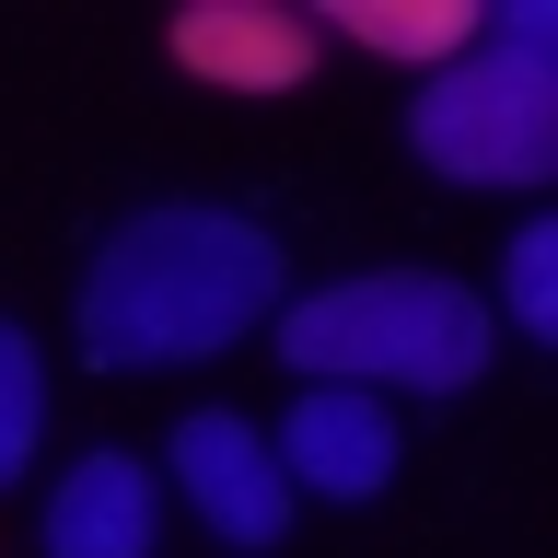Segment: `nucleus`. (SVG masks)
<instances>
[{
  "mask_svg": "<svg viewBox=\"0 0 558 558\" xmlns=\"http://www.w3.org/2000/svg\"><path fill=\"white\" fill-rule=\"evenodd\" d=\"M279 233L209 198H163L129 209L82 268V361L94 373H174L233 349L244 326L279 314Z\"/></svg>",
  "mask_w": 558,
  "mask_h": 558,
  "instance_id": "1",
  "label": "nucleus"
},
{
  "mask_svg": "<svg viewBox=\"0 0 558 558\" xmlns=\"http://www.w3.org/2000/svg\"><path fill=\"white\" fill-rule=\"evenodd\" d=\"M488 303L442 268H361L338 291H303L279 303V361L303 384H408V396H465L488 373Z\"/></svg>",
  "mask_w": 558,
  "mask_h": 558,
  "instance_id": "2",
  "label": "nucleus"
},
{
  "mask_svg": "<svg viewBox=\"0 0 558 558\" xmlns=\"http://www.w3.org/2000/svg\"><path fill=\"white\" fill-rule=\"evenodd\" d=\"M408 151L442 186H547L558 174V59L535 47H465L408 105Z\"/></svg>",
  "mask_w": 558,
  "mask_h": 558,
  "instance_id": "3",
  "label": "nucleus"
},
{
  "mask_svg": "<svg viewBox=\"0 0 558 558\" xmlns=\"http://www.w3.org/2000/svg\"><path fill=\"white\" fill-rule=\"evenodd\" d=\"M174 488H186V512L221 535V547H279L291 535V477H279V453L256 418L233 408H198V418H174Z\"/></svg>",
  "mask_w": 558,
  "mask_h": 558,
  "instance_id": "4",
  "label": "nucleus"
},
{
  "mask_svg": "<svg viewBox=\"0 0 558 558\" xmlns=\"http://www.w3.org/2000/svg\"><path fill=\"white\" fill-rule=\"evenodd\" d=\"M279 477H291V500H384V477H396V418H384V396H361V384H303L291 396V418H279Z\"/></svg>",
  "mask_w": 558,
  "mask_h": 558,
  "instance_id": "5",
  "label": "nucleus"
},
{
  "mask_svg": "<svg viewBox=\"0 0 558 558\" xmlns=\"http://www.w3.org/2000/svg\"><path fill=\"white\" fill-rule=\"evenodd\" d=\"M35 547H47V558H151V547H163V477H151L140 453L94 442L59 488H47Z\"/></svg>",
  "mask_w": 558,
  "mask_h": 558,
  "instance_id": "6",
  "label": "nucleus"
},
{
  "mask_svg": "<svg viewBox=\"0 0 558 558\" xmlns=\"http://www.w3.org/2000/svg\"><path fill=\"white\" fill-rule=\"evenodd\" d=\"M174 59L221 82V94H279L314 70V24L303 12H268V0H186L174 12Z\"/></svg>",
  "mask_w": 558,
  "mask_h": 558,
  "instance_id": "7",
  "label": "nucleus"
},
{
  "mask_svg": "<svg viewBox=\"0 0 558 558\" xmlns=\"http://www.w3.org/2000/svg\"><path fill=\"white\" fill-rule=\"evenodd\" d=\"M326 24L361 35L373 59H418V70H442L477 47V12L465 0H326Z\"/></svg>",
  "mask_w": 558,
  "mask_h": 558,
  "instance_id": "8",
  "label": "nucleus"
},
{
  "mask_svg": "<svg viewBox=\"0 0 558 558\" xmlns=\"http://www.w3.org/2000/svg\"><path fill=\"white\" fill-rule=\"evenodd\" d=\"M35 442H47V361H35V338L0 314V488L35 465Z\"/></svg>",
  "mask_w": 558,
  "mask_h": 558,
  "instance_id": "9",
  "label": "nucleus"
},
{
  "mask_svg": "<svg viewBox=\"0 0 558 558\" xmlns=\"http://www.w3.org/2000/svg\"><path fill=\"white\" fill-rule=\"evenodd\" d=\"M500 314L523 338H558V221H523L512 256H500Z\"/></svg>",
  "mask_w": 558,
  "mask_h": 558,
  "instance_id": "10",
  "label": "nucleus"
},
{
  "mask_svg": "<svg viewBox=\"0 0 558 558\" xmlns=\"http://www.w3.org/2000/svg\"><path fill=\"white\" fill-rule=\"evenodd\" d=\"M488 47H535V59H558V12L547 0H500V35Z\"/></svg>",
  "mask_w": 558,
  "mask_h": 558,
  "instance_id": "11",
  "label": "nucleus"
}]
</instances>
